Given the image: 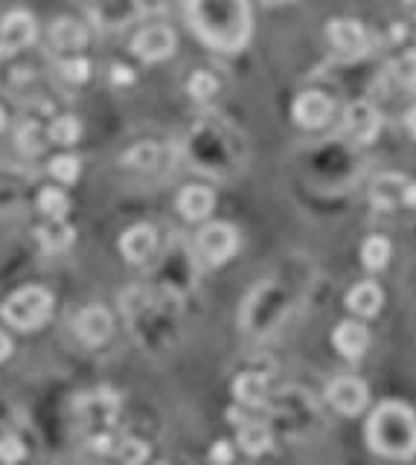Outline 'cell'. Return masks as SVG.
<instances>
[{
	"label": "cell",
	"mask_w": 416,
	"mask_h": 465,
	"mask_svg": "<svg viewBox=\"0 0 416 465\" xmlns=\"http://www.w3.org/2000/svg\"><path fill=\"white\" fill-rule=\"evenodd\" d=\"M184 18L201 44L218 52H239L251 41L254 15L247 0H181Z\"/></svg>",
	"instance_id": "cell-1"
},
{
	"label": "cell",
	"mask_w": 416,
	"mask_h": 465,
	"mask_svg": "<svg viewBox=\"0 0 416 465\" xmlns=\"http://www.w3.org/2000/svg\"><path fill=\"white\" fill-rule=\"evenodd\" d=\"M370 448L390 460H411L416 453V416L402 401H384L367 425Z\"/></svg>",
	"instance_id": "cell-2"
},
{
	"label": "cell",
	"mask_w": 416,
	"mask_h": 465,
	"mask_svg": "<svg viewBox=\"0 0 416 465\" xmlns=\"http://www.w3.org/2000/svg\"><path fill=\"white\" fill-rule=\"evenodd\" d=\"M0 314L4 320L12 326V329L20 332H29V329H38L50 320L53 314V294L41 285H29V288H20L9 297L4 305H0Z\"/></svg>",
	"instance_id": "cell-3"
},
{
	"label": "cell",
	"mask_w": 416,
	"mask_h": 465,
	"mask_svg": "<svg viewBox=\"0 0 416 465\" xmlns=\"http://www.w3.org/2000/svg\"><path fill=\"white\" fill-rule=\"evenodd\" d=\"M326 35L335 47L338 59H361L376 44V38L356 18H332L326 24Z\"/></svg>",
	"instance_id": "cell-4"
},
{
	"label": "cell",
	"mask_w": 416,
	"mask_h": 465,
	"mask_svg": "<svg viewBox=\"0 0 416 465\" xmlns=\"http://www.w3.org/2000/svg\"><path fill=\"white\" fill-rule=\"evenodd\" d=\"M381 129V116L379 111L373 108L370 102H349L344 108V116H341V129L338 137H344L349 143H358V146H367L379 137Z\"/></svg>",
	"instance_id": "cell-5"
},
{
	"label": "cell",
	"mask_w": 416,
	"mask_h": 465,
	"mask_svg": "<svg viewBox=\"0 0 416 465\" xmlns=\"http://www.w3.org/2000/svg\"><path fill=\"white\" fill-rule=\"evenodd\" d=\"M370 91L376 93V97H388L390 91L413 93L416 91V50L402 52L396 61L384 65V70L376 76V82H373Z\"/></svg>",
	"instance_id": "cell-6"
},
{
	"label": "cell",
	"mask_w": 416,
	"mask_h": 465,
	"mask_svg": "<svg viewBox=\"0 0 416 465\" xmlns=\"http://www.w3.org/2000/svg\"><path fill=\"white\" fill-rule=\"evenodd\" d=\"M236 248H239V232L231 225H224V221L207 225L199 232V253L210 265H224L236 253Z\"/></svg>",
	"instance_id": "cell-7"
},
{
	"label": "cell",
	"mask_w": 416,
	"mask_h": 465,
	"mask_svg": "<svg viewBox=\"0 0 416 465\" xmlns=\"http://www.w3.org/2000/svg\"><path fill=\"white\" fill-rule=\"evenodd\" d=\"M335 114V102H332L324 91H306L300 93L291 105V116H294L297 125L303 129H324Z\"/></svg>",
	"instance_id": "cell-8"
},
{
	"label": "cell",
	"mask_w": 416,
	"mask_h": 465,
	"mask_svg": "<svg viewBox=\"0 0 416 465\" xmlns=\"http://www.w3.org/2000/svg\"><path fill=\"white\" fill-rule=\"evenodd\" d=\"M326 398H329V405L335 407L341 416H358L361 410L367 407L370 393H367V384H364V382L344 375V378H338V382L329 384Z\"/></svg>",
	"instance_id": "cell-9"
},
{
	"label": "cell",
	"mask_w": 416,
	"mask_h": 465,
	"mask_svg": "<svg viewBox=\"0 0 416 465\" xmlns=\"http://www.w3.org/2000/svg\"><path fill=\"white\" fill-rule=\"evenodd\" d=\"M131 50L143 61H163L175 52V33L163 24H152L134 35Z\"/></svg>",
	"instance_id": "cell-10"
},
{
	"label": "cell",
	"mask_w": 416,
	"mask_h": 465,
	"mask_svg": "<svg viewBox=\"0 0 416 465\" xmlns=\"http://www.w3.org/2000/svg\"><path fill=\"white\" fill-rule=\"evenodd\" d=\"M111 332H114V320L102 305H88V309L76 317V335L79 341H85L88 346L106 343Z\"/></svg>",
	"instance_id": "cell-11"
},
{
	"label": "cell",
	"mask_w": 416,
	"mask_h": 465,
	"mask_svg": "<svg viewBox=\"0 0 416 465\" xmlns=\"http://www.w3.org/2000/svg\"><path fill=\"white\" fill-rule=\"evenodd\" d=\"M154 248H158V232H154L152 225H134L131 230L122 232V239H120L122 256H126L129 262H134V265L152 259Z\"/></svg>",
	"instance_id": "cell-12"
},
{
	"label": "cell",
	"mask_w": 416,
	"mask_h": 465,
	"mask_svg": "<svg viewBox=\"0 0 416 465\" xmlns=\"http://www.w3.org/2000/svg\"><path fill=\"white\" fill-rule=\"evenodd\" d=\"M332 346L347 358H361L370 346V332L367 326L358 320H341L332 332Z\"/></svg>",
	"instance_id": "cell-13"
},
{
	"label": "cell",
	"mask_w": 416,
	"mask_h": 465,
	"mask_svg": "<svg viewBox=\"0 0 416 465\" xmlns=\"http://www.w3.org/2000/svg\"><path fill=\"white\" fill-rule=\"evenodd\" d=\"M0 41H4L6 47H12L15 52L20 47L33 44L35 41V18L29 12H20V9L9 12L4 20H0Z\"/></svg>",
	"instance_id": "cell-14"
},
{
	"label": "cell",
	"mask_w": 416,
	"mask_h": 465,
	"mask_svg": "<svg viewBox=\"0 0 416 465\" xmlns=\"http://www.w3.org/2000/svg\"><path fill=\"white\" fill-rule=\"evenodd\" d=\"M384 294L376 282H358L347 291V309L356 317H376L381 311Z\"/></svg>",
	"instance_id": "cell-15"
},
{
	"label": "cell",
	"mask_w": 416,
	"mask_h": 465,
	"mask_svg": "<svg viewBox=\"0 0 416 465\" xmlns=\"http://www.w3.org/2000/svg\"><path fill=\"white\" fill-rule=\"evenodd\" d=\"M216 207V195L207 186H184L178 195V209L184 218L190 221H201L213 213Z\"/></svg>",
	"instance_id": "cell-16"
},
{
	"label": "cell",
	"mask_w": 416,
	"mask_h": 465,
	"mask_svg": "<svg viewBox=\"0 0 416 465\" xmlns=\"http://www.w3.org/2000/svg\"><path fill=\"white\" fill-rule=\"evenodd\" d=\"M404 186H408V177L404 175H381L373 181V189H370V198L373 204L379 209H393L396 204H402V195H404Z\"/></svg>",
	"instance_id": "cell-17"
},
{
	"label": "cell",
	"mask_w": 416,
	"mask_h": 465,
	"mask_svg": "<svg viewBox=\"0 0 416 465\" xmlns=\"http://www.w3.org/2000/svg\"><path fill=\"white\" fill-rule=\"evenodd\" d=\"M271 430H268V425H263V422L256 419H242V425H239V448H242L245 453H251V457H259V453L271 451Z\"/></svg>",
	"instance_id": "cell-18"
},
{
	"label": "cell",
	"mask_w": 416,
	"mask_h": 465,
	"mask_svg": "<svg viewBox=\"0 0 416 465\" xmlns=\"http://www.w3.org/2000/svg\"><path fill=\"white\" fill-rule=\"evenodd\" d=\"M50 38H53V44H56L59 50H70V52H79L82 47L88 44L85 27L76 24V20H70V18L56 20L53 29H50Z\"/></svg>",
	"instance_id": "cell-19"
},
{
	"label": "cell",
	"mask_w": 416,
	"mask_h": 465,
	"mask_svg": "<svg viewBox=\"0 0 416 465\" xmlns=\"http://www.w3.org/2000/svg\"><path fill=\"white\" fill-rule=\"evenodd\" d=\"M233 396H236V401H242V405H247V407H259L265 401V396H268L265 375H259V373H242V375H236Z\"/></svg>",
	"instance_id": "cell-20"
},
{
	"label": "cell",
	"mask_w": 416,
	"mask_h": 465,
	"mask_svg": "<svg viewBox=\"0 0 416 465\" xmlns=\"http://www.w3.org/2000/svg\"><path fill=\"white\" fill-rule=\"evenodd\" d=\"M38 241H41V248L44 250H65V248H70V241L76 239V230H73L65 218H59V221H53L50 218L44 227H38Z\"/></svg>",
	"instance_id": "cell-21"
},
{
	"label": "cell",
	"mask_w": 416,
	"mask_h": 465,
	"mask_svg": "<svg viewBox=\"0 0 416 465\" xmlns=\"http://www.w3.org/2000/svg\"><path fill=\"white\" fill-rule=\"evenodd\" d=\"M361 262L367 271H384L390 262V241L384 236H370L361 245Z\"/></svg>",
	"instance_id": "cell-22"
},
{
	"label": "cell",
	"mask_w": 416,
	"mask_h": 465,
	"mask_svg": "<svg viewBox=\"0 0 416 465\" xmlns=\"http://www.w3.org/2000/svg\"><path fill=\"white\" fill-rule=\"evenodd\" d=\"M38 209H41V213H44L47 218L59 221V218H65V216H67L70 201H67L65 193H61V189L47 186V189H41V195H38Z\"/></svg>",
	"instance_id": "cell-23"
},
{
	"label": "cell",
	"mask_w": 416,
	"mask_h": 465,
	"mask_svg": "<svg viewBox=\"0 0 416 465\" xmlns=\"http://www.w3.org/2000/svg\"><path fill=\"white\" fill-rule=\"evenodd\" d=\"M47 137L59 146H70L82 137V122L76 120V116H59V120L50 125Z\"/></svg>",
	"instance_id": "cell-24"
},
{
	"label": "cell",
	"mask_w": 416,
	"mask_h": 465,
	"mask_svg": "<svg viewBox=\"0 0 416 465\" xmlns=\"http://www.w3.org/2000/svg\"><path fill=\"white\" fill-rule=\"evenodd\" d=\"M158 157H161V149L154 143H137L126 157H122V163L131 169H154L158 166Z\"/></svg>",
	"instance_id": "cell-25"
},
{
	"label": "cell",
	"mask_w": 416,
	"mask_h": 465,
	"mask_svg": "<svg viewBox=\"0 0 416 465\" xmlns=\"http://www.w3.org/2000/svg\"><path fill=\"white\" fill-rule=\"evenodd\" d=\"M82 172V163H79V157H73V154H59L53 157V163H50V175L59 177L61 184H73L79 177Z\"/></svg>",
	"instance_id": "cell-26"
},
{
	"label": "cell",
	"mask_w": 416,
	"mask_h": 465,
	"mask_svg": "<svg viewBox=\"0 0 416 465\" xmlns=\"http://www.w3.org/2000/svg\"><path fill=\"white\" fill-rule=\"evenodd\" d=\"M186 91H190L192 99H210L213 93L218 91V82L207 70H199V73H192V79H190V84H186Z\"/></svg>",
	"instance_id": "cell-27"
},
{
	"label": "cell",
	"mask_w": 416,
	"mask_h": 465,
	"mask_svg": "<svg viewBox=\"0 0 416 465\" xmlns=\"http://www.w3.org/2000/svg\"><path fill=\"white\" fill-rule=\"evenodd\" d=\"M24 457H27V448H24V442H20L18 437H4V439H0V462L15 465Z\"/></svg>",
	"instance_id": "cell-28"
},
{
	"label": "cell",
	"mask_w": 416,
	"mask_h": 465,
	"mask_svg": "<svg viewBox=\"0 0 416 465\" xmlns=\"http://www.w3.org/2000/svg\"><path fill=\"white\" fill-rule=\"evenodd\" d=\"M18 146L24 152H41V146H44V140H41V129L35 122H24L18 131Z\"/></svg>",
	"instance_id": "cell-29"
},
{
	"label": "cell",
	"mask_w": 416,
	"mask_h": 465,
	"mask_svg": "<svg viewBox=\"0 0 416 465\" xmlns=\"http://www.w3.org/2000/svg\"><path fill=\"white\" fill-rule=\"evenodd\" d=\"M61 76H65L67 82H85L90 76V61H85V59L61 61Z\"/></svg>",
	"instance_id": "cell-30"
},
{
	"label": "cell",
	"mask_w": 416,
	"mask_h": 465,
	"mask_svg": "<svg viewBox=\"0 0 416 465\" xmlns=\"http://www.w3.org/2000/svg\"><path fill=\"white\" fill-rule=\"evenodd\" d=\"M120 448H122L120 457H122V462H126V465H140L145 460V453H149V448H145L143 442H137V439H126Z\"/></svg>",
	"instance_id": "cell-31"
},
{
	"label": "cell",
	"mask_w": 416,
	"mask_h": 465,
	"mask_svg": "<svg viewBox=\"0 0 416 465\" xmlns=\"http://www.w3.org/2000/svg\"><path fill=\"white\" fill-rule=\"evenodd\" d=\"M210 460L216 465H231L233 462V448H231V442H216L213 451H210Z\"/></svg>",
	"instance_id": "cell-32"
},
{
	"label": "cell",
	"mask_w": 416,
	"mask_h": 465,
	"mask_svg": "<svg viewBox=\"0 0 416 465\" xmlns=\"http://www.w3.org/2000/svg\"><path fill=\"white\" fill-rule=\"evenodd\" d=\"M402 204L416 209V181H408V186H404V195H402Z\"/></svg>",
	"instance_id": "cell-33"
},
{
	"label": "cell",
	"mask_w": 416,
	"mask_h": 465,
	"mask_svg": "<svg viewBox=\"0 0 416 465\" xmlns=\"http://www.w3.org/2000/svg\"><path fill=\"white\" fill-rule=\"evenodd\" d=\"M9 355H12V341H9L6 332H0V361H6Z\"/></svg>",
	"instance_id": "cell-34"
},
{
	"label": "cell",
	"mask_w": 416,
	"mask_h": 465,
	"mask_svg": "<svg viewBox=\"0 0 416 465\" xmlns=\"http://www.w3.org/2000/svg\"><path fill=\"white\" fill-rule=\"evenodd\" d=\"M114 82H134V73L129 67H114Z\"/></svg>",
	"instance_id": "cell-35"
},
{
	"label": "cell",
	"mask_w": 416,
	"mask_h": 465,
	"mask_svg": "<svg viewBox=\"0 0 416 465\" xmlns=\"http://www.w3.org/2000/svg\"><path fill=\"white\" fill-rule=\"evenodd\" d=\"M404 125H408V131L416 137V105H413L408 114H404Z\"/></svg>",
	"instance_id": "cell-36"
},
{
	"label": "cell",
	"mask_w": 416,
	"mask_h": 465,
	"mask_svg": "<svg viewBox=\"0 0 416 465\" xmlns=\"http://www.w3.org/2000/svg\"><path fill=\"white\" fill-rule=\"evenodd\" d=\"M268 6H279V4H294V0H263Z\"/></svg>",
	"instance_id": "cell-37"
},
{
	"label": "cell",
	"mask_w": 416,
	"mask_h": 465,
	"mask_svg": "<svg viewBox=\"0 0 416 465\" xmlns=\"http://www.w3.org/2000/svg\"><path fill=\"white\" fill-rule=\"evenodd\" d=\"M4 122H6V116H4V108H0V129H4Z\"/></svg>",
	"instance_id": "cell-38"
},
{
	"label": "cell",
	"mask_w": 416,
	"mask_h": 465,
	"mask_svg": "<svg viewBox=\"0 0 416 465\" xmlns=\"http://www.w3.org/2000/svg\"><path fill=\"white\" fill-rule=\"evenodd\" d=\"M404 4H416V0H404Z\"/></svg>",
	"instance_id": "cell-39"
}]
</instances>
